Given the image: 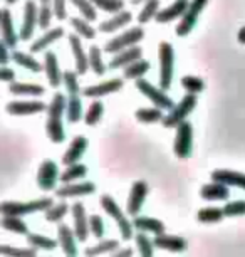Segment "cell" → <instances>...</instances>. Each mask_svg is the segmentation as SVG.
Segmentation results:
<instances>
[{
  "label": "cell",
  "mask_w": 245,
  "mask_h": 257,
  "mask_svg": "<svg viewBox=\"0 0 245 257\" xmlns=\"http://www.w3.org/2000/svg\"><path fill=\"white\" fill-rule=\"evenodd\" d=\"M101 207H103V210L108 213V217H111V219L118 224L121 239L124 242L131 240L134 237V225L126 217V213L121 210V207L118 205V202L114 200L111 195L106 193V195H101Z\"/></svg>",
  "instance_id": "obj_1"
},
{
  "label": "cell",
  "mask_w": 245,
  "mask_h": 257,
  "mask_svg": "<svg viewBox=\"0 0 245 257\" xmlns=\"http://www.w3.org/2000/svg\"><path fill=\"white\" fill-rule=\"evenodd\" d=\"M52 205H54V200L51 197H42L31 202H2L0 212H2V215L26 217L36 212H46Z\"/></svg>",
  "instance_id": "obj_2"
},
{
  "label": "cell",
  "mask_w": 245,
  "mask_h": 257,
  "mask_svg": "<svg viewBox=\"0 0 245 257\" xmlns=\"http://www.w3.org/2000/svg\"><path fill=\"white\" fill-rule=\"evenodd\" d=\"M158 59H160V88L168 91L173 82L175 72V49L170 42H160L158 46Z\"/></svg>",
  "instance_id": "obj_3"
},
{
  "label": "cell",
  "mask_w": 245,
  "mask_h": 257,
  "mask_svg": "<svg viewBox=\"0 0 245 257\" xmlns=\"http://www.w3.org/2000/svg\"><path fill=\"white\" fill-rule=\"evenodd\" d=\"M196 108V94L186 93L185 98H181V101L176 106H173L165 118H163V126L165 128H176L180 123L188 118L193 113V109Z\"/></svg>",
  "instance_id": "obj_4"
},
{
  "label": "cell",
  "mask_w": 245,
  "mask_h": 257,
  "mask_svg": "<svg viewBox=\"0 0 245 257\" xmlns=\"http://www.w3.org/2000/svg\"><path fill=\"white\" fill-rule=\"evenodd\" d=\"M134 84H136V89L141 93L145 98H148L151 101L153 104L158 106V108L165 109V111H170L173 106V99L170 96L166 94V91L163 88H156L155 84H151L150 81L145 79V77H141V79H136L134 81Z\"/></svg>",
  "instance_id": "obj_5"
},
{
  "label": "cell",
  "mask_w": 245,
  "mask_h": 257,
  "mask_svg": "<svg viewBox=\"0 0 245 257\" xmlns=\"http://www.w3.org/2000/svg\"><path fill=\"white\" fill-rule=\"evenodd\" d=\"M173 152L180 160H186L193 152V126L190 121H183L176 126V137L173 143Z\"/></svg>",
  "instance_id": "obj_6"
},
{
  "label": "cell",
  "mask_w": 245,
  "mask_h": 257,
  "mask_svg": "<svg viewBox=\"0 0 245 257\" xmlns=\"http://www.w3.org/2000/svg\"><path fill=\"white\" fill-rule=\"evenodd\" d=\"M143 37H145V31H143L141 27H133V29H129V31H124L123 34H119V36L111 39L109 42H106L104 52H108V54H118V52L128 49V47L139 44V42L143 41Z\"/></svg>",
  "instance_id": "obj_7"
},
{
  "label": "cell",
  "mask_w": 245,
  "mask_h": 257,
  "mask_svg": "<svg viewBox=\"0 0 245 257\" xmlns=\"http://www.w3.org/2000/svg\"><path fill=\"white\" fill-rule=\"evenodd\" d=\"M61 180L59 167L54 160H44L37 170V187L44 192H52L57 188V182Z\"/></svg>",
  "instance_id": "obj_8"
},
{
  "label": "cell",
  "mask_w": 245,
  "mask_h": 257,
  "mask_svg": "<svg viewBox=\"0 0 245 257\" xmlns=\"http://www.w3.org/2000/svg\"><path fill=\"white\" fill-rule=\"evenodd\" d=\"M206 4H208V0H191L188 11L180 19V24L176 26V36L185 37L193 31L196 26V21H198L200 14L203 12V9L206 7Z\"/></svg>",
  "instance_id": "obj_9"
},
{
  "label": "cell",
  "mask_w": 245,
  "mask_h": 257,
  "mask_svg": "<svg viewBox=\"0 0 245 257\" xmlns=\"http://www.w3.org/2000/svg\"><path fill=\"white\" fill-rule=\"evenodd\" d=\"M36 26H39V7L34 0H27L24 6V17H22V26H21V41H31L36 31Z\"/></svg>",
  "instance_id": "obj_10"
},
{
  "label": "cell",
  "mask_w": 245,
  "mask_h": 257,
  "mask_svg": "<svg viewBox=\"0 0 245 257\" xmlns=\"http://www.w3.org/2000/svg\"><path fill=\"white\" fill-rule=\"evenodd\" d=\"M148 192H150V187H148L146 182L138 180L131 185V190H129V197H128V203H126V213L129 217H136L139 215L143 208V203H145Z\"/></svg>",
  "instance_id": "obj_11"
},
{
  "label": "cell",
  "mask_w": 245,
  "mask_h": 257,
  "mask_svg": "<svg viewBox=\"0 0 245 257\" xmlns=\"http://www.w3.org/2000/svg\"><path fill=\"white\" fill-rule=\"evenodd\" d=\"M96 192L94 182H71L56 188V195L59 198H73V197H88Z\"/></svg>",
  "instance_id": "obj_12"
},
{
  "label": "cell",
  "mask_w": 245,
  "mask_h": 257,
  "mask_svg": "<svg viewBox=\"0 0 245 257\" xmlns=\"http://www.w3.org/2000/svg\"><path fill=\"white\" fill-rule=\"evenodd\" d=\"M71 213H73V220H74V232L78 235V240L86 242L91 234L89 230V217L86 213V208L81 202L73 203L71 207Z\"/></svg>",
  "instance_id": "obj_13"
},
{
  "label": "cell",
  "mask_w": 245,
  "mask_h": 257,
  "mask_svg": "<svg viewBox=\"0 0 245 257\" xmlns=\"http://www.w3.org/2000/svg\"><path fill=\"white\" fill-rule=\"evenodd\" d=\"M0 29H2V41L6 42L11 49H14V47L19 44V41H21V34L16 31L12 14L7 7H4L2 11H0Z\"/></svg>",
  "instance_id": "obj_14"
},
{
  "label": "cell",
  "mask_w": 245,
  "mask_h": 257,
  "mask_svg": "<svg viewBox=\"0 0 245 257\" xmlns=\"http://www.w3.org/2000/svg\"><path fill=\"white\" fill-rule=\"evenodd\" d=\"M47 106L49 104L42 101H12L6 106V109L12 116H32L47 111Z\"/></svg>",
  "instance_id": "obj_15"
},
{
  "label": "cell",
  "mask_w": 245,
  "mask_h": 257,
  "mask_svg": "<svg viewBox=\"0 0 245 257\" xmlns=\"http://www.w3.org/2000/svg\"><path fill=\"white\" fill-rule=\"evenodd\" d=\"M123 86H124L123 79L114 77V79L99 82V84L88 86V88L83 89V94L86 96V98H104V96H108V94H113V93L121 91Z\"/></svg>",
  "instance_id": "obj_16"
},
{
  "label": "cell",
  "mask_w": 245,
  "mask_h": 257,
  "mask_svg": "<svg viewBox=\"0 0 245 257\" xmlns=\"http://www.w3.org/2000/svg\"><path fill=\"white\" fill-rule=\"evenodd\" d=\"M88 147H89L88 138H86L84 135H78V137L71 142L69 147H67L66 153L62 155V165L69 167V165H74V163L81 162V158L84 157Z\"/></svg>",
  "instance_id": "obj_17"
},
{
  "label": "cell",
  "mask_w": 245,
  "mask_h": 257,
  "mask_svg": "<svg viewBox=\"0 0 245 257\" xmlns=\"http://www.w3.org/2000/svg\"><path fill=\"white\" fill-rule=\"evenodd\" d=\"M69 44H71V49H73V54H74V61H76V71L79 72L81 76L86 74L89 71V54H86L84 47H83V42H81V37L79 34H69Z\"/></svg>",
  "instance_id": "obj_18"
},
{
  "label": "cell",
  "mask_w": 245,
  "mask_h": 257,
  "mask_svg": "<svg viewBox=\"0 0 245 257\" xmlns=\"http://www.w3.org/2000/svg\"><path fill=\"white\" fill-rule=\"evenodd\" d=\"M190 2L191 0H175L171 6H168L166 9L158 12L155 21L158 24H170L173 21H176V19H181L186 14V11H188Z\"/></svg>",
  "instance_id": "obj_19"
},
{
  "label": "cell",
  "mask_w": 245,
  "mask_h": 257,
  "mask_svg": "<svg viewBox=\"0 0 245 257\" xmlns=\"http://www.w3.org/2000/svg\"><path fill=\"white\" fill-rule=\"evenodd\" d=\"M57 240H59V245L62 247V252L66 255H78V235H76L74 229H71L67 224H59L57 227Z\"/></svg>",
  "instance_id": "obj_20"
},
{
  "label": "cell",
  "mask_w": 245,
  "mask_h": 257,
  "mask_svg": "<svg viewBox=\"0 0 245 257\" xmlns=\"http://www.w3.org/2000/svg\"><path fill=\"white\" fill-rule=\"evenodd\" d=\"M141 57H143V49L139 46H133L121 52H118V54H114L113 59L109 61L108 67L109 69H124V67H128L129 64H133L134 61L141 59Z\"/></svg>",
  "instance_id": "obj_21"
},
{
  "label": "cell",
  "mask_w": 245,
  "mask_h": 257,
  "mask_svg": "<svg viewBox=\"0 0 245 257\" xmlns=\"http://www.w3.org/2000/svg\"><path fill=\"white\" fill-rule=\"evenodd\" d=\"M44 71L47 76V81L52 88H59L62 84V74L64 72L61 71L59 67V61H57V54L54 51H47L44 56Z\"/></svg>",
  "instance_id": "obj_22"
},
{
  "label": "cell",
  "mask_w": 245,
  "mask_h": 257,
  "mask_svg": "<svg viewBox=\"0 0 245 257\" xmlns=\"http://www.w3.org/2000/svg\"><path fill=\"white\" fill-rule=\"evenodd\" d=\"M200 197L203 198V200H208V202L228 200V197H230V187L225 185V183H222V182L213 180L212 183H206V185L201 187Z\"/></svg>",
  "instance_id": "obj_23"
},
{
  "label": "cell",
  "mask_w": 245,
  "mask_h": 257,
  "mask_svg": "<svg viewBox=\"0 0 245 257\" xmlns=\"http://www.w3.org/2000/svg\"><path fill=\"white\" fill-rule=\"evenodd\" d=\"M131 21H133V14L128 11H121L118 14H113V17H109L108 21L101 22L98 31L104 32V34L116 32V31H121L123 27H126Z\"/></svg>",
  "instance_id": "obj_24"
},
{
  "label": "cell",
  "mask_w": 245,
  "mask_h": 257,
  "mask_svg": "<svg viewBox=\"0 0 245 257\" xmlns=\"http://www.w3.org/2000/svg\"><path fill=\"white\" fill-rule=\"evenodd\" d=\"M61 37H64V29L62 27H54V29H49V31H46L42 36L37 39L36 42L31 46V52L32 54H39V52L46 51L47 47L52 46L54 42L59 41Z\"/></svg>",
  "instance_id": "obj_25"
},
{
  "label": "cell",
  "mask_w": 245,
  "mask_h": 257,
  "mask_svg": "<svg viewBox=\"0 0 245 257\" xmlns=\"http://www.w3.org/2000/svg\"><path fill=\"white\" fill-rule=\"evenodd\" d=\"M133 225L134 229L139 232H150V234H165L166 227L161 220L155 219V217H143V215H136L133 217Z\"/></svg>",
  "instance_id": "obj_26"
},
{
  "label": "cell",
  "mask_w": 245,
  "mask_h": 257,
  "mask_svg": "<svg viewBox=\"0 0 245 257\" xmlns=\"http://www.w3.org/2000/svg\"><path fill=\"white\" fill-rule=\"evenodd\" d=\"M156 247L170 252H183L186 249V240L180 235H171V234H158L153 239Z\"/></svg>",
  "instance_id": "obj_27"
},
{
  "label": "cell",
  "mask_w": 245,
  "mask_h": 257,
  "mask_svg": "<svg viewBox=\"0 0 245 257\" xmlns=\"http://www.w3.org/2000/svg\"><path fill=\"white\" fill-rule=\"evenodd\" d=\"M212 180L245 190V173L233 172V170H215V172H212Z\"/></svg>",
  "instance_id": "obj_28"
},
{
  "label": "cell",
  "mask_w": 245,
  "mask_h": 257,
  "mask_svg": "<svg viewBox=\"0 0 245 257\" xmlns=\"http://www.w3.org/2000/svg\"><path fill=\"white\" fill-rule=\"evenodd\" d=\"M9 91L16 96H42L46 89L41 84H34V82H9Z\"/></svg>",
  "instance_id": "obj_29"
},
{
  "label": "cell",
  "mask_w": 245,
  "mask_h": 257,
  "mask_svg": "<svg viewBox=\"0 0 245 257\" xmlns=\"http://www.w3.org/2000/svg\"><path fill=\"white\" fill-rule=\"evenodd\" d=\"M46 132H47V137H49V140L54 145L64 143V140H66V130H64V124H62V119L61 118H47Z\"/></svg>",
  "instance_id": "obj_30"
},
{
  "label": "cell",
  "mask_w": 245,
  "mask_h": 257,
  "mask_svg": "<svg viewBox=\"0 0 245 257\" xmlns=\"http://www.w3.org/2000/svg\"><path fill=\"white\" fill-rule=\"evenodd\" d=\"M151 69V64H150V61H146V59H138V61H134L133 64H129L128 67H124V71H123V76H124V79H133V81H136V79H141V77H145V74L148 71Z\"/></svg>",
  "instance_id": "obj_31"
},
{
  "label": "cell",
  "mask_w": 245,
  "mask_h": 257,
  "mask_svg": "<svg viewBox=\"0 0 245 257\" xmlns=\"http://www.w3.org/2000/svg\"><path fill=\"white\" fill-rule=\"evenodd\" d=\"M66 118L69 123H78L83 118V101L79 94H69L66 106Z\"/></svg>",
  "instance_id": "obj_32"
},
{
  "label": "cell",
  "mask_w": 245,
  "mask_h": 257,
  "mask_svg": "<svg viewBox=\"0 0 245 257\" xmlns=\"http://www.w3.org/2000/svg\"><path fill=\"white\" fill-rule=\"evenodd\" d=\"M12 61L19 64L24 69L31 71V72H41L42 71V66L41 62L32 57V54H26V52H21V51H14L12 52Z\"/></svg>",
  "instance_id": "obj_33"
},
{
  "label": "cell",
  "mask_w": 245,
  "mask_h": 257,
  "mask_svg": "<svg viewBox=\"0 0 245 257\" xmlns=\"http://www.w3.org/2000/svg\"><path fill=\"white\" fill-rule=\"evenodd\" d=\"M225 219V212L223 208L218 207H206L201 208L196 213V220L201 222V224H218Z\"/></svg>",
  "instance_id": "obj_34"
},
{
  "label": "cell",
  "mask_w": 245,
  "mask_h": 257,
  "mask_svg": "<svg viewBox=\"0 0 245 257\" xmlns=\"http://www.w3.org/2000/svg\"><path fill=\"white\" fill-rule=\"evenodd\" d=\"M2 227L6 230L14 232V234H19V235L31 234V232H29V225L17 215H4L2 217Z\"/></svg>",
  "instance_id": "obj_35"
},
{
  "label": "cell",
  "mask_w": 245,
  "mask_h": 257,
  "mask_svg": "<svg viewBox=\"0 0 245 257\" xmlns=\"http://www.w3.org/2000/svg\"><path fill=\"white\" fill-rule=\"evenodd\" d=\"M86 175H88V167L78 162L74 165H69V167L61 173V182L62 183L78 182V180H81V178H86Z\"/></svg>",
  "instance_id": "obj_36"
},
{
  "label": "cell",
  "mask_w": 245,
  "mask_h": 257,
  "mask_svg": "<svg viewBox=\"0 0 245 257\" xmlns=\"http://www.w3.org/2000/svg\"><path fill=\"white\" fill-rule=\"evenodd\" d=\"M71 26L76 31V34H79L83 39H88V41H93L98 36V32H96V29L91 26L88 19L84 17H73L71 19Z\"/></svg>",
  "instance_id": "obj_37"
},
{
  "label": "cell",
  "mask_w": 245,
  "mask_h": 257,
  "mask_svg": "<svg viewBox=\"0 0 245 257\" xmlns=\"http://www.w3.org/2000/svg\"><path fill=\"white\" fill-rule=\"evenodd\" d=\"M89 69L94 72L96 76H103L106 72L108 66L103 61V51L98 46H91L89 47Z\"/></svg>",
  "instance_id": "obj_38"
},
{
  "label": "cell",
  "mask_w": 245,
  "mask_h": 257,
  "mask_svg": "<svg viewBox=\"0 0 245 257\" xmlns=\"http://www.w3.org/2000/svg\"><path fill=\"white\" fill-rule=\"evenodd\" d=\"M163 111L161 108H158V106H155V108H139L136 113H134V116H136V119L139 121V123H145V124H153V123H158V121H163Z\"/></svg>",
  "instance_id": "obj_39"
},
{
  "label": "cell",
  "mask_w": 245,
  "mask_h": 257,
  "mask_svg": "<svg viewBox=\"0 0 245 257\" xmlns=\"http://www.w3.org/2000/svg\"><path fill=\"white\" fill-rule=\"evenodd\" d=\"M67 98L62 93H56L52 96L49 106H47V118H61L66 114Z\"/></svg>",
  "instance_id": "obj_40"
},
{
  "label": "cell",
  "mask_w": 245,
  "mask_h": 257,
  "mask_svg": "<svg viewBox=\"0 0 245 257\" xmlns=\"http://www.w3.org/2000/svg\"><path fill=\"white\" fill-rule=\"evenodd\" d=\"M29 245L36 247V249H44V250H54L59 245V240H54L47 235L42 234H27Z\"/></svg>",
  "instance_id": "obj_41"
},
{
  "label": "cell",
  "mask_w": 245,
  "mask_h": 257,
  "mask_svg": "<svg viewBox=\"0 0 245 257\" xmlns=\"http://www.w3.org/2000/svg\"><path fill=\"white\" fill-rule=\"evenodd\" d=\"M119 247V242L116 239H108V240H103L101 239L99 244H96L93 247H88L84 250L86 255H103V254H111Z\"/></svg>",
  "instance_id": "obj_42"
},
{
  "label": "cell",
  "mask_w": 245,
  "mask_h": 257,
  "mask_svg": "<svg viewBox=\"0 0 245 257\" xmlns=\"http://www.w3.org/2000/svg\"><path fill=\"white\" fill-rule=\"evenodd\" d=\"M67 212H69V205H67L66 202L54 203V205L49 207L44 212L46 213V220L51 222V224H61L62 219L67 215Z\"/></svg>",
  "instance_id": "obj_43"
},
{
  "label": "cell",
  "mask_w": 245,
  "mask_h": 257,
  "mask_svg": "<svg viewBox=\"0 0 245 257\" xmlns=\"http://www.w3.org/2000/svg\"><path fill=\"white\" fill-rule=\"evenodd\" d=\"M103 114H104V104L101 103L99 99H94L93 103L89 104V108H88V111H86V114H84L86 124H88V126L98 124L101 121V118H103Z\"/></svg>",
  "instance_id": "obj_44"
},
{
  "label": "cell",
  "mask_w": 245,
  "mask_h": 257,
  "mask_svg": "<svg viewBox=\"0 0 245 257\" xmlns=\"http://www.w3.org/2000/svg\"><path fill=\"white\" fill-rule=\"evenodd\" d=\"M158 12H160V0H146L141 12H139V16H138V22L141 24V26L143 24H148L158 16Z\"/></svg>",
  "instance_id": "obj_45"
},
{
  "label": "cell",
  "mask_w": 245,
  "mask_h": 257,
  "mask_svg": "<svg viewBox=\"0 0 245 257\" xmlns=\"http://www.w3.org/2000/svg\"><path fill=\"white\" fill-rule=\"evenodd\" d=\"M71 4H73V6L81 12V16L84 19H88L89 22H93L98 19V12H96L98 7L93 4V0H71Z\"/></svg>",
  "instance_id": "obj_46"
},
{
  "label": "cell",
  "mask_w": 245,
  "mask_h": 257,
  "mask_svg": "<svg viewBox=\"0 0 245 257\" xmlns=\"http://www.w3.org/2000/svg\"><path fill=\"white\" fill-rule=\"evenodd\" d=\"M134 240H136V247H138V252L141 254L143 257H150L153 255V252H155V242H153L150 237L146 235V232H139L134 237Z\"/></svg>",
  "instance_id": "obj_47"
},
{
  "label": "cell",
  "mask_w": 245,
  "mask_h": 257,
  "mask_svg": "<svg viewBox=\"0 0 245 257\" xmlns=\"http://www.w3.org/2000/svg\"><path fill=\"white\" fill-rule=\"evenodd\" d=\"M79 72L78 71H64L62 74V86L66 88L67 94H79L81 93V86L78 79Z\"/></svg>",
  "instance_id": "obj_48"
},
{
  "label": "cell",
  "mask_w": 245,
  "mask_h": 257,
  "mask_svg": "<svg viewBox=\"0 0 245 257\" xmlns=\"http://www.w3.org/2000/svg\"><path fill=\"white\" fill-rule=\"evenodd\" d=\"M180 82L186 93H191V94H198L205 89V81L196 76H183Z\"/></svg>",
  "instance_id": "obj_49"
},
{
  "label": "cell",
  "mask_w": 245,
  "mask_h": 257,
  "mask_svg": "<svg viewBox=\"0 0 245 257\" xmlns=\"http://www.w3.org/2000/svg\"><path fill=\"white\" fill-rule=\"evenodd\" d=\"M93 4L99 11L108 14H118L124 11V0H93Z\"/></svg>",
  "instance_id": "obj_50"
},
{
  "label": "cell",
  "mask_w": 245,
  "mask_h": 257,
  "mask_svg": "<svg viewBox=\"0 0 245 257\" xmlns=\"http://www.w3.org/2000/svg\"><path fill=\"white\" fill-rule=\"evenodd\" d=\"M0 254L2 255H21V257H34L37 254L36 247H26V249H21V247H11V245H0Z\"/></svg>",
  "instance_id": "obj_51"
},
{
  "label": "cell",
  "mask_w": 245,
  "mask_h": 257,
  "mask_svg": "<svg viewBox=\"0 0 245 257\" xmlns=\"http://www.w3.org/2000/svg\"><path fill=\"white\" fill-rule=\"evenodd\" d=\"M52 17H54V9H52V4H44V6L39 7V27L42 31H47L52 22Z\"/></svg>",
  "instance_id": "obj_52"
},
{
  "label": "cell",
  "mask_w": 245,
  "mask_h": 257,
  "mask_svg": "<svg viewBox=\"0 0 245 257\" xmlns=\"http://www.w3.org/2000/svg\"><path fill=\"white\" fill-rule=\"evenodd\" d=\"M225 217H243L245 215V200H233L228 202L223 207Z\"/></svg>",
  "instance_id": "obj_53"
},
{
  "label": "cell",
  "mask_w": 245,
  "mask_h": 257,
  "mask_svg": "<svg viewBox=\"0 0 245 257\" xmlns=\"http://www.w3.org/2000/svg\"><path fill=\"white\" fill-rule=\"evenodd\" d=\"M89 230H91V234H93L96 239H103V235H104V220H103V217L101 215H91L89 217Z\"/></svg>",
  "instance_id": "obj_54"
},
{
  "label": "cell",
  "mask_w": 245,
  "mask_h": 257,
  "mask_svg": "<svg viewBox=\"0 0 245 257\" xmlns=\"http://www.w3.org/2000/svg\"><path fill=\"white\" fill-rule=\"evenodd\" d=\"M52 9H54V17L57 19V21H66L67 19L66 0H52Z\"/></svg>",
  "instance_id": "obj_55"
},
{
  "label": "cell",
  "mask_w": 245,
  "mask_h": 257,
  "mask_svg": "<svg viewBox=\"0 0 245 257\" xmlns=\"http://www.w3.org/2000/svg\"><path fill=\"white\" fill-rule=\"evenodd\" d=\"M0 79L4 82H14L16 81V71L7 66H2V69H0Z\"/></svg>",
  "instance_id": "obj_56"
},
{
  "label": "cell",
  "mask_w": 245,
  "mask_h": 257,
  "mask_svg": "<svg viewBox=\"0 0 245 257\" xmlns=\"http://www.w3.org/2000/svg\"><path fill=\"white\" fill-rule=\"evenodd\" d=\"M9 49H11V47H9L6 42H0V64L2 66H7V62L12 59V54H9Z\"/></svg>",
  "instance_id": "obj_57"
},
{
  "label": "cell",
  "mask_w": 245,
  "mask_h": 257,
  "mask_svg": "<svg viewBox=\"0 0 245 257\" xmlns=\"http://www.w3.org/2000/svg\"><path fill=\"white\" fill-rule=\"evenodd\" d=\"M134 254V250L131 249V247H126V249H116L114 250V255L116 257H129V255H133Z\"/></svg>",
  "instance_id": "obj_58"
},
{
  "label": "cell",
  "mask_w": 245,
  "mask_h": 257,
  "mask_svg": "<svg viewBox=\"0 0 245 257\" xmlns=\"http://www.w3.org/2000/svg\"><path fill=\"white\" fill-rule=\"evenodd\" d=\"M237 41L240 42V44H245V27H242L238 31V34H237Z\"/></svg>",
  "instance_id": "obj_59"
},
{
  "label": "cell",
  "mask_w": 245,
  "mask_h": 257,
  "mask_svg": "<svg viewBox=\"0 0 245 257\" xmlns=\"http://www.w3.org/2000/svg\"><path fill=\"white\" fill-rule=\"evenodd\" d=\"M146 0H131V4L133 6H138V4H145Z\"/></svg>",
  "instance_id": "obj_60"
},
{
  "label": "cell",
  "mask_w": 245,
  "mask_h": 257,
  "mask_svg": "<svg viewBox=\"0 0 245 257\" xmlns=\"http://www.w3.org/2000/svg\"><path fill=\"white\" fill-rule=\"evenodd\" d=\"M41 6H44V4H52V0H39Z\"/></svg>",
  "instance_id": "obj_61"
},
{
  "label": "cell",
  "mask_w": 245,
  "mask_h": 257,
  "mask_svg": "<svg viewBox=\"0 0 245 257\" xmlns=\"http://www.w3.org/2000/svg\"><path fill=\"white\" fill-rule=\"evenodd\" d=\"M6 2L9 4V6H12V4H17V2H19V0H6Z\"/></svg>",
  "instance_id": "obj_62"
}]
</instances>
